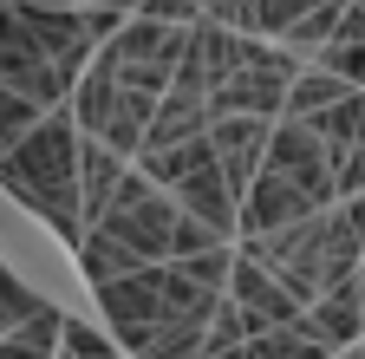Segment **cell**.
I'll use <instances>...</instances> for the list:
<instances>
[{"label": "cell", "mask_w": 365, "mask_h": 359, "mask_svg": "<svg viewBox=\"0 0 365 359\" xmlns=\"http://www.w3.org/2000/svg\"><path fill=\"white\" fill-rule=\"evenodd\" d=\"M267 170H281L294 190H307L313 209H339V190H333V144L319 138L313 124H300V118H281V124H274Z\"/></svg>", "instance_id": "6"}, {"label": "cell", "mask_w": 365, "mask_h": 359, "mask_svg": "<svg viewBox=\"0 0 365 359\" xmlns=\"http://www.w3.org/2000/svg\"><path fill=\"white\" fill-rule=\"evenodd\" d=\"M98 307H105V320H111L118 346L137 359V353H144V346L157 340L163 313H170V268H137L130 281L98 288Z\"/></svg>", "instance_id": "4"}, {"label": "cell", "mask_w": 365, "mask_h": 359, "mask_svg": "<svg viewBox=\"0 0 365 359\" xmlns=\"http://www.w3.org/2000/svg\"><path fill=\"white\" fill-rule=\"evenodd\" d=\"M209 248H228V242H222L215 229H202L196 216H182V222H176V255H170V261H196V255H209Z\"/></svg>", "instance_id": "16"}, {"label": "cell", "mask_w": 365, "mask_h": 359, "mask_svg": "<svg viewBox=\"0 0 365 359\" xmlns=\"http://www.w3.org/2000/svg\"><path fill=\"white\" fill-rule=\"evenodd\" d=\"M209 144H215V163L228 176V190H235V203L255 190V176L267 163V144H274V124L261 118H215L209 124Z\"/></svg>", "instance_id": "8"}, {"label": "cell", "mask_w": 365, "mask_h": 359, "mask_svg": "<svg viewBox=\"0 0 365 359\" xmlns=\"http://www.w3.org/2000/svg\"><path fill=\"white\" fill-rule=\"evenodd\" d=\"M130 170H137L130 157H118V151L98 144V138H85V151H78V196H85V222H91V229L105 222V209H111V196L124 190Z\"/></svg>", "instance_id": "11"}, {"label": "cell", "mask_w": 365, "mask_h": 359, "mask_svg": "<svg viewBox=\"0 0 365 359\" xmlns=\"http://www.w3.org/2000/svg\"><path fill=\"white\" fill-rule=\"evenodd\" d=\"M59 359H72V353H66V346H59Z\"/></svg>", "instance_id": "18"}, {"label": "cell", "mask_w": 365, "mask_h": 359, "mask_svg": "<svg viewBox=\"0 0 365 359\" xmlns=\"http://www.w3.org/2000/svg\"><path fill=\"white\" fill-rule=\"evenodd\" d=\"M0 157H7V151H0Z\"/></svg>", "instance_id": "19"}, {"label": "cell", "mask_w": 365, "mask_h": 359, "mask_svg": "<svg viewBox=\"0 0 365 359\" xmlns=\"http://www.w3.org/2000/svg\"><path fill=\"white\" fill-rule=\"evenodd\" d=\"M78 124L72 111H46L39 131H26V138L0 157V190H7L14 203H26L33 216L53 222V236L85 248L91 236V222H85V196H78Z\"/></svg>", "instance_id": "1"}, {"label": "cell", "mask_w": 365, "mask_h": 359, "mask_svg": "<svg viewBox=\"0 0 365 359\" xmlns=\"http://www.w3.org/2000/svg\"><path fill=\"white\" fill-rule=\"evenodd\" d=\"M339 98H346V85H339L333 72L307 66V72H300V85L287 92V118H327V111H333Z\"/></svg>", "instance_id": "13"}, {"label": "cell", "mask_w": 365, "mask_h": 359, "mask_svg": "<svg viewBox=\"0 0 365 359\" xmlns=\"http://www.w3.org/2000/svg\"><path fill=\"white\" fill-rule=\"evenodd\" d=\"M39 307H46V300H39V294H33V288L14 275L7 261H0V340H7V333H20V327L33 320Z\"/></svg>", "instance_id": "14"}, {"label": "cell", "mask_w": 365, "mask_h": 359, "mask_svg": "<svg viewBox=\"0 0 365 359\" xmlns=\"http://www.w3.org/2000/svg\"><path fill=\"white\" fill-rule=\"evenodd\" d=\"M0 85H7V92H26L39 111H72V79H59L53 59L33 46L20 7H0Z\"/></svg>", "instance_id": "5"}, {"label": "cell", "mask_w": 365, "mask_h": 359, "mask_svg": "<svg viewBox=\"0 0 365 359\" xmlns=\"http://www.w3.org/2000/svg\"><path fill=\"white\" fill-rule=\"evenodd\" d=\"M196 46L209 59V111L215 118H261V124L287 118V92L300 85L307 59L261 46V39H242V33L215 26L209 14L196 20Z\"/></svg>", "instance_id": "2"}, {"label": "cell", "mask_w": 365, "mask_h": 359, "mask_svg": "<svg viewBox=\"0 0 365 359\" xmlns=\"http://www.w3.org/2000/svg\"><path fill=\"white\" fill-rule=\"evenodd\" d=\"M66 353L72 359H130L118 340H105L98 327H85V320H66Z\"/></svg>", "instance_id": "15"}, {"label": "cell", "mask_w": 365, "mask_h": 359, "mask_svg": "<svg viewBox=\"0 0 365 359\" xmlns=\"http://www.w3.org/2000/svg\"><path fill=\"white\" fill-rule=\"evenodd\" d=\"M228 300H235V307L248 313V320H255L261 333H281V327H300V320H307V307H300V300H294L281 281H274L261 261H248V255L235 261V281H228Z\"/></svg>", "instance_id": "9"}, {"label": "cell", "mask_w": 365, "mask_h": 359, "mask_svg": "<svg viewBox=\"0 0 365 359\" xmlns=\"http://www.w3.org/2000/svg\"><path fill=\"white\" fill-rule=\"evenodd\" d=\"M359 294H365V268H359Z\"/></svg>", "instance_id": "17"}, {"label": "cell", "mask_w": 365, "mask_h": 359, "mask_svg": "<svg viewBox=\"0 0 365 359\" xmlns=\"http://www.w3.org/2000/svg\"><path fill=\"white\" fill-rule=\"evenodd\" d=\"M137 268H150V261H137V255H130L118 236H105V229H91V236H85V248H78V275L91 281V294L111 288V281H130Z\"/></svg>", "instance_id": "12"}, {"label": "cell", "mask_w": 365, "mask_h": 359, "mask_svg": "<svg viewBox=\"0 0 365 359\" xmlns=\"http://www.w3.org/2000/svg\"><path fill=\"white\" fill-rule=\"evenodd\" d=\"M307 216H327V209H313V196H307V190H294L281 170H267V163H261L255 190L242 196V242L281 236V229H294V222H307Z\"/></svg>", "instance_id": "7"}, {"label": "cell", "mask_w": 365, "mask_h": 359, "mask_svg": "<svg viewBox=\"0 0 365 359\" xmlns=\"http://www.w3.org/2000/svg\"><path fill=\"white\" fill-rule=\"evenodd\" d=\"M300 333L319 340L333 359H339L346 346H359V340H365V294H359V281H346V288H333V294H319L313 313L300 320Z\"/></svg>", "instance_id": "10"}, {"label": "cell", "mask_w": 365, "mask_h": 359, "mask_svg": "<svg viewBox=\"0 0 365 359\" xmlns=\"http://www.w3.org/2000/svg\"><path fill=\"white\" fill-rule=\"evenodd\" d=\"M176 222H182V203H176L170 190H157L144 170H130V176H124V190L111 196V209H105L98 229L118 236L137 261L170 268V255H176Z\"/></svg>", "instance_id": "3"}]
</instances>
